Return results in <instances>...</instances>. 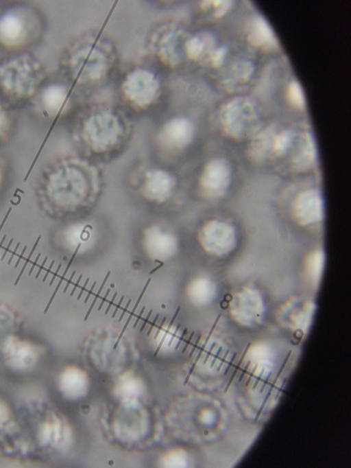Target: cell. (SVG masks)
Wrapping results in <instances>:
<instances>
[{
	"instance_id": "cell-10",
	"label": "cell",
	"mask_w": 351,
	"mask_h": 468,
	"mask_svg": "<svg viewBox=\"0 0 351 468\" xmlns=\"http://www.w3.org/2000/svg\"><path fill=\"white\" fill-rule=\"evenodd\" d=\"M71 65L78 80L97 78L104 70V57L95 49L84 48L73 56Z\"/></svg>"
},
{
	"instance_id": "cell-16",
	"label": "cell",
	"mask_w": 351,
	"mask_h": 468,
	"mask_svg": "<svg viewBox=\"0 0 351 468\" xmlns=\"http://www.w3.org/2000/svg\"><path fill=\"white\" fill-rule=\"evenodd\" d=\"M41 101L45 110L51 115H57L64 109L67 102V92L58 84L47 86L42 93Z\"/></svg>"
},
{
	"instance_id": "cell-1",
	"label": "cell",
	"mask_w": 351,
	"mask_h": 468,
	"mask_svg": "<svg viewBox=\"0 0 351 468\" xmlns=\"http://www.w3.org/2000/svg\"><path fill=\"white\" fill-rule=\"evenodd\" d=\"M38 81V66L27 56L14 58L0 66V90L7 95L29 96Z\"/></svg>"
},
{
	"instance_id": "cell-23",
	"label": "cell",
	"mask_w": 351,
	"mask_h": 468,
	"mask_svg": "<svg viewBox=\"0 0 351 468\" xmlns=\"http://www.w3.org/2000/svg\"><path fill=\"white\" fill-rule=\"evenodd\" d=\"M0 179H1V174H0Z\"/></svg>"
},
{
	"instance_id": "cell-6",
	"label": "cell",
	"mask_w": 351,
	"mask_h": 468,
	"mask_svg": "<svg viewBox=\"0 0 351 468\" xmlns=\"http://www.w3.org/2000/svg\"><path fill=\"white\" fill-rule=\"evenodd\" d=\"M291 215L295 222L302 226L320 223L324 218L323 199L315 189H307L298 193L291 204Z\"/></svg>"
},
{
	"instance_id": "cell-15",
	"label": "cell",
	"mask_w": 351,
	"mask_h": 468,
	"mask_svg": "<svg viewBox=\"0 0 351 468\" xmlns=\"http://www.w3.org/2000/svg\"><path fill=\"white\" fill-rule=\"evenodd\" d=\"M58 387L67 399H75L83 396L88 388L85 373L75 366L66 367L60 374Z\"/></svg>"
},
{
	"instance_id": "cell-18",
	"label": "cell",
	"mask_w": 351,
	"mask_h": 468,
	"mask_svg": "<svg viewBox=\"0 0 351 468\" xmlns=\"http://www.w3.org/2000/svg\"><path fill=\"white\" fill-rule=\"evenodd\" d=\"M93 240V232L89 226L77 224L70 227L66 232V241L74 250H84L88 247Z\"/></svg>"
},
{
	"instance_id": "cell-12",
	"label": "cell",
	"mask_w": 351,
	"mask_h": 468,
	"mask_svg": "<svg viewBox=\"0 0 351 468\" xmlns=\"http://www.w3.org/2000/svg\"><path fill=\"white\" fill-rule=\"evenodd\" d=\"M69 430L65 422L56 415L47 419L38 432V440L42 446L63 448L69 441Z\"/></svg>"
},
{
	"instance_id": "cell-4",
	"label": "cell",
	"mask_w": 351,
	"mask_h": 468,
	"mask_svg": "<svg viewBox=\"0 0 351 468\" xmlns=\"http://www.w3.org/2000/svg\"><path fill=\"white\" fill-rule=\"evenodd\" d=\"M121 128L117 118L109 113H99L91 116L86 122L84 138L95 151H104L118 140Z\"/></svg>"
},
{
	"instance_id": "cell-21",
	"label": "cell",
	"mask_w": 351,
	"mask_h": 468,
	"mask_svg": "<svg viewBox=\"0 0 351 468\" xmlns=\"http://www.w3.org/2000/svg\"><path fill=\"white\" fill-rule=\"evenodd\" d=\"M184 452H173L171 453L169 455L167 456L165 459H168L167 461L169 462V465L171 466H180L179 465H181V466H184V465H186V455L184 454Z\"/></svg>"
},
{
	"instance_id": "cell-7",
	"label": "cell",
	"mask_w": 351,
	"mask_h": 468,
	"mask_svg": "<svg viewBox=\"0 0 351 468\" xmlns=\"http://www.w3.org/2000/svg\"><path fill=\"white\" fill-rule=\"evenodd\" d=\"M124 90L134 104L145 106L155 97L158 83L154 76L146 71L133 72L126 80Z\"/></svg>"
},
{
	"instance_id": "cell-13",
	"label": "cell",
	"mask_w": 351,
	"mask_h": 468,
	"mask_svg": "<svg viewBox=\"0 0 351 468\" xmlns=\"http://www.w3.org/2000/svg\"><path fill=\"white\" fill-rule=\"evenodd\" d=\"M193 133V126L189 120L185 118H176L165 126L160 138L165 145L179 148L190 143Z\"/></svg>"
},
{
	"instance_id": "cell-5",
	"label": "cell",
	"mask_w": 351,
	"mask_h": 468,
	"mask_svg": "<svg viewBox=\"0 0 351 468\" xmlns=\"http://www.w3.org/2000/svg\"><path fill=\"white\" fill-rule=\"evenodd\" d=\"M231 179L232 170L229 162L223 158H216L203 168L199 177V187L205 196L217 199L226 194Z\"/></svg>"
},
{
	"instance_id": "cell-2",
	"label": "cell",
	"mask_w": 351,
	"mask_h": 468,
	"mask_svg": "<svg viewBox=\"0 0 351 468\" xmlns=\"http://www.w3.org/2000/svg\"><path fill=\"white\" fill-rule=\"evenodd\" d=\"M198 237L206 253L221 258L231 254L238 242L234 226L221 220H212L205 223L199 230Z\"/></svg>"
},
{
	"instance_id": "cell-20",
	"label": "cell",
	"mask_w": 351,
	"mask_h": 468,
	"mask_svg": "<svg viewBox=\"0 0 351 468\" xmlns=\"http://www.w3.org/2000/svg\"><path fill=\"white\" fill-rule=\"evenodd\" d=\"M11 419V410L8 404L0 397V431L9 423Z\"/></svg>"
},
{
	"instance_id": "cell-22",
	"label": "cell",
	"mask_w": 351,
	"mask_h": 468,
	"mask_svg": "<svg viewBox=\"0 0 351 468\" xmlns=\"http://www.w3.org/2000/svg\"><path fill=\"white\" fill-rule=\"evenodd\" d=\"M7 119L5 115L2 108L0 107V133L2 132L5 129Z\"/></svg>"
},
{
	"instance_id": "cell-3",
	"label": "cell",
	"mask_w": 351,
	"mask_h": 468,
	"mask_svg": "<svg viewBox=\"0 0 351 468\" xmlns=\"http://www.w3.org/2000/svg\"><path fill=\"white\" fill-rule=\"evenodd\" d=\"M86 182L77 169L66 167L54 174L49 181V193L51 198L62 206L80 203L86 194Z\"/></svg>"
},
{
	"instance_id": "cell-8",
	"label": "cell",
	"mask_w": 351,
	"mask_h": 468,
	"mask_svg": "<svg viewBox=\"0 0 351 468\" xmlns=\"http://www.w3.org/2000/svg\"><path fill=\"white\" fill-rule=\"evenodd\" d=\"M3 351L7 364L14 370H28L37 360L35 347L15 337H10L5 341Z\"/></svg>"
},
{
	"instance_id": "cell-11",
	"label": "cell",
	"mask_w": 351,
	"mask_h": 468,
	"mask_svg": "<svg viewBox=\"0 0 351 468\" xmlns=\"http://www.w3.org/2000/svg\"><path fill=\"white\" fill-rule=\"evenodd\" d=\"M174 185L175 180L169 173L154 169L145 174L143 193L147 199L162 202L169 197Z\"/></svg>"
},
{
	"instance_id": "cell-9",
	"label": "cell",
	"mask_w": 351,
	"mask_h": 468,
	"mask_svg": "<svg viewBox=\"0 0 351 468\" xmlns=\"http://www.w3.org/2000/svg\"><path fill=\"white\" fill-rule=\"evenodd\" d=\"M144 246L149 257L159 261L169 259L177 250L175 237L156 226H151L145 231Z\"/></svg>"
},
{
	"instance_id": "cell-19",
	"label": "cell",
	"mask_w": 351,
	"mask_h": 468,
	"mask_svg": "<svg viewBox=\"0 0 351 468\" xmlns=\"http://www.w3.org/2000/svg\"><path fill=\"white\" fill-rule=\"evenodd\" d=\"M160 345L171 347L177 340V334L172 328H164L159 331L158 336Z\"/></svg>"
},
{
	"instance_id": "cell-17",
	"label": "cell",
	"mask_w": 351,
	"mask_h": 468,
	"mask_svg": "<svg viewBox=\"0 0 351 468\" xmlns=\"http://www.w3.org/2000/svg\"><path fill=\"white\" fill-rule=\"evenodd\" d=\"M216 292L215 283L205 277H199L192 281L188 289L189 299L199 305L210 303L215 299Z\"/></svg>"
},
{
	"instance_id": "cell-14",
	"label": "cell",
	"mask_w": 351,
	"mask_h": 468,
	"mask_svg": "<svg viewBox=\"0 0 351 468\" xmlns=\"http://www.w3.org/2000/svg\"><path fill=\"white\" fill-rule=\"evenodd\" d=\"M26 35V24L21 14L8 11L0 16V42L7 46L21 43Z\"/></svg>"
}]
</instances>
